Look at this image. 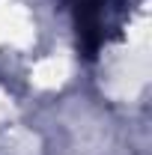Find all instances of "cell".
<instances>
[{"instance_id": "1", "label": "cell", "mask_w": 152, "mask_h": 155, "mask_svg": "<svg viewBox=\"0 0 152 155\" xmlns=\"http://www.w3.org/2000/svg\"><path fill=\"white\" fill-rule=\"evenodd\" d=\"M69 6L75 15L81 51L93 60L101 51V45L119 30L122 0H69Z\"/></svg>"}]
</instances>
